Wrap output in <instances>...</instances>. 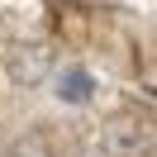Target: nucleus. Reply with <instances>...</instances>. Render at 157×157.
I'll return each mask as SVG.
<instances>
[{
	"label": "nucleus",
	"mask_w": 157,
	"mask_h": 157,
	"mask_svg": "<svg viewBox=\"0 0 157 157\" xmlns=\"http://www.w3.org/2000/svg\"><path fill=\"white\" fill-rule=\"evenodd\" d=\"M5 76L19 90L43 86V81L52 76V48L48 43H10V52H5Z\"/></svg>",
	"instance_id": "1"
},
{
	"label": "nucleus",
	"mask_w": 157,
	"mask_h": 157,
	"mask_svg": "<svg viewBox=\"0 0 157 157\" xmlns=\"http://www.w3.org/2000/svg\"><path fill=\"white\" fill-rule=\"evenodd\" d=\"M138 152H147V128L128 124V119L105 124L86 147H81V157H138Z\"/></svg>",
	"instance_id": "2"
},
{
	"label": "nucleus",
	"mask_w": 157,
	"mask_h": 157,
	"mask_svg": "<svg viewBox=\"0 0 157 157\" xmlns=\"http://www.w3.org/2000/svg\"><path fill=\"white\" fill-rule=\"evenodd\" d=\"M90 90H95V81H90L86 67H62V71H57V100H67V105H86Z\"/></svg>",
	"instance_id": "3"
},
{
	"label": "nucleus",
	"mask_w": 157,
	"mask_h": 157,
	"mask_svg": "<svg viewBox=\"0 0 157 157\" xmlns=\"http://www.w3.org/2000/svg\"><path fill=\"white\" fill-rule=\"evenodd\" d=\"M5 157H52V143H48V133H24V138H14L10 147H5Z\"/></svg>",
	"instance_id": "4"
}]
</instances>
